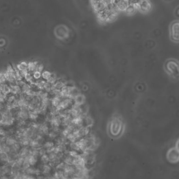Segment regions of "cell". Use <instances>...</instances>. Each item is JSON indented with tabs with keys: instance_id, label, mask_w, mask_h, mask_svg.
Wrapping results in <instances>:
<instances>
[{
	"instance_id": "31",
	"label": "cell",
	"mask_w": 179,
	"mask_h": 179,
	"mask_svg": "<svg viewBox=\"0 0 179 179\" xmlns=\"http://www.w3.org/2000/svg\"><path fill=\"white\" fill-rule=\"evenodd\" d=\"M0 179H11L10 176H0Z\"/></svg>"
},
{
	"instance_id": "14",
	"label": "cell",
	"mask_w": 179,
	"mask_h": 179,
	"mask_svg": "<svg viewBox=\"0 0 179 179\" xmlns=\"http://www.w3.org/2000/svg\"><path fill=\"white\" fill-rule=\"evenodd\" d=\"M39 117V114L34 111L30 110L28 112V119L31 121H36Z\"/></svg>"
},
{
	"instance_id": "5",
	"label": "cell",
	"mask_w": 179,
	"mask_h": 179,
	"mask_svg": "<svg viewBox=\"0 0 179 179\" xmlns=\"http://www.w3.org/2000/svg\"><path fill=\"white\" fill-rule=\"evenodd\" d=\"M12 168L8 165H2L0 167V176H10Z\"/></svg>"
},
{
	"instance_id": "28",
	"label": "cell",
	"mask_w": 179,
	"mask_h": 179,
	"mask_svg": "<svg viewBox=\"0 0 179 179\" xmlns=\"http://www.w3.org/2000/svg\"><path fill=\"white\" fill-rule=\"evenodd\" d=\"M44 65L42 64H38L37 66L36 67V70L35 71H37L40 72H42L44 71Z\"/></svg>"
},
{
	"instance_id": "24",
	"label": "cell",
	"mask_w": 179,
	"mask_h": 179,
	"mask_svg": "<svg viewBox=\"0 0 179 179\" xmlns=\"http://www.w3.org/2000/svg\"><path fill=\"white\" fill-rule=\"evenodd\" d=\"M54 116L52 115L51 114H50L48 112H47V113L46 114L44 115V119L45 121H46L47 123H50V121H51V120L52 119L53 117Z\"/></svg>"
},
{
	"instance_id": "1",
	"label": "cell",
	"mask_w": 179,
	"mask_h": 179,
	"mask_svg": "<svg viewBox=\"0 0 179 179\" xmlns=\"http://www.w3.org/2000/svg\"><path fill=\"white\" fill-rule=\"evenodd\" d=\"M6 82L10 84H15L17 80L15 76V70L13 67L8 65L6 71H4Z\"/></svg>"
},
{
	"instance_id": "11",
	"label": "cell",
	"mask_w": 179,
	"mask_h": 179,
	"mask_svg": "<svg viewBox=\"0 0 179 179\" xmlns=\"http://www.w3.org/2000/svg\"><path fill=\"white\" fill-rule=\"evenodd\" d=\"M46 82V81L43 80L41 78L39 80H35V82L33 84L36 86L39 90H44V85Z\"/></svg>"
},
{
	"instance_id": "30",
	"label": "cell",
	"mask_w": 179,
	"mask_h": 179,
	"mask_svg": "<svg viewBox=\"0 0 179 179\" xmlns=\"http://www.w3.org/2000/svg\"><path fill=\"white\" fill-rule=\"evenodd\" d=\"M140 0H127L128 2L129 3V4L131 5H137V4H138V2H139Z\"/></svg>"
},
{
	"instance_id": "29",
	"label": "cell",
	"mask_w": 179,
	"mask_h": 179,
	"mask_svg": "<svg viewBox=\"0 0 179 179\" xmlns=\"http://www.w3.org/2000/svg\"><path fill=\"white\" fill-rule=\"evenodd\" d=\"M19 72H20V74L21 75V76H22V77L23 78H24L25 75H27L28 73L29 72L28 68L27 69H23V70H22L20 71Z\"/></svg>"
},
{
	"instance_id": "18",
	"label": "cell",
	"mask_w": 179,
	"mask_h": 179,
	"mask_svg": "<svg viewBox=\"0 0 179 179\" xmlns=\"http://www.w3.org/2000/svg\"><path fill=\"white\" fill-rule=\"evenodd\" d=\"M52 75V73L48 70H44L41 72V79L47 81Z\"/></svg>"
},
{
	"instance_id": "8",
	"label": "cell",
	"mask_w": 179,
	"mask_h": 179,
	"mask_svg": "<svg viewBox=\"0 0 179 179\" xmlns=\"http://www.w3.org/2000/svg\"><path fill=\"white\" fill-rule=\"evenodd\" d=\"M11 86V94L14 95H18L22 93V88L20 86L17 84H10Z\"/></svg>"
},
{
	"instance_id": "3",
	"label": "cell",
	"mask_w": 179,
	"mask_h": 179,
	"mask_svg": "<svg viewBox=\"0 0 179 179\" xmlns=\"http://www.w3.org/2000/svg\"><path fill=\"white\" fill-rule=\"evenodd\" d=\"M136 6L138 11L143 14L150 12L152 8L151 3L149 0H140Z\"/></svg>"
},
{
	"instance_id": "17",
	"label": "cell",
	"mask_w": 179,
	"mask_h": 179,
	"mask_svg": "<svg viewBox=\"0 0 179 179\" xmlns=\"http://www.w3.org/2000/svg\"><path fill=\"white\" fill-rule=\"evenodd\" d=\"M24 79L27 82L30 83V84H33L35 82V80L33 78V75L32 73L28 72L27 75H25L24 77Z\"/></svg>"
},
{
	"instance_id": "20",
	"label": "cell",
	"mask_w": 179,
	"mask_h": 179,
	"mask_svg": "<svg viewBox=\"0 0 179 179\" xmlns=\"http://www.w3.org/2000/svg\"><path fill=\"white\" fill-rule=\"evenodd\" d=\"M41 161L42 165H45V164H48L50 162V159L48 156V154H44L43 156H41Z\"/></svg>"
},
{
	"instance_id": "21",
	"label": "cell",
	"mask_w": 179,
	"mask_h": 179,
	"mask_svg": "<svg viewBox=\"0 0 179 179\" xmlns=\"http://www.w3.org/2000/svg\"><path fill=\"white\" fill-rule=\"evenodd\" d=\"M47 136L48 137V138H50V139L54 140L57 137L58 132H55L54 131L50 130V132L48 134Z\"/></svg>"
},
{
	"instance_id": "7",
	"label": "cell",
	"mask_w": 179,
	"mask_h": 179,
	"mask_svg": "<svg viewBox=\"0 0 179 179\" xmlns=\"http://www.w3.org/2000/svg\"><path fill=\"white\" fill-rule=\"evenodd\" d=\"M41 170V174H43L44 176L50 175V174L52 170V166L50 165V163L42 165L41 169H40Z\"/></svg>"
},
{
	"instance_id": "6",
	"label": "cell",
	"mask_w": 179,
	"mask_h": 179,
	"mask_svg": "<svg viewBox=\"0 0 179 179\" xmlns=\"http://www.w3.org/2000/svg\"><path fill=\"white\" fill-rule=\"evenodd\" d=\"M62 118L59 116H54L51 121L50 122V127H59L62 124Z\"/></svg>"
},
{
	"instance_id": "9",
	"label": "cell",
	"mask_w": 179,
	"mask_h": 179,
	"mask_svg": "<svg viewBox=\"0 0 179 179\" xmlns=\"http://www.w3.org/2000/svg\"><path fill=\"white\" fill-rule=\"evenodd\" d=\"M128 5L129 3L128 2L127 0H121L116 5V6L119 12L124 11Z\"/></svg>"
},
{
	"instance_id": "13",
	"label": "cell",
	"mask_w": 179,
	"mask_h": 179,
	"mask_svg": "<svg viewBox=\"0 0 179 179\" xmlns=\"http://www.w3.org/2000/svg\"><path fill=\"white\" fill-rule=\"evenodd\" d=\"M37 61H30L28 63V72L33 73L36 70V67L38 64Z\"/></svg>"
},
{
	"instance_id": "32",
	"label": "cell",
	"mask_w": 179,
	"mask_h": 179,
	"mask_svg": "<svg viewBox=\"0 0 179 179\" xmlns=\"http://www.w3.org/2000/svg\"><path fill=\"white\" fill-rule=\"evenodd\" d=\"M3 84H1L0 83V94L2 93V87H3Z\"/></svg>"
},
{
	"instance_id": "4",
	"label": "cell",
	"mask_w": 179,
	"mask_h": 179,
	"mask_svg": "<svg viewBox=\"0 0 179 179\" xmlns=\"http://www.w3.org/2000/svg\"><path fill=\"white\" fill-rule=\"evenodd\" d=\"M171 38L173 41L178 42L179 40V22L175 21L171 24L170 28Z\"/></svg>"
},
{
	"instance_id": "19",
	"label": "cell",
	"mask_w": 179,
	"mask_h": 179,
	"mask_svg": "<svg viewBox=\"0 0 179 179\" xmlns=\"http://www.w3.org/2000/svg\"><path fill=\"white\" fill-rule=\"evenodd\" d=\"M19 71H21L23 69H27L28 68V63L25 61H22L19 64H17L16 68Z\"/></svg>"
},
{
	"instance_id": "26",
	"label": "cell",
	"mask_w": 179,
	"mask_h": 179,
	"mask_svg": "<svg viewBox=\"0 0 179 179\" xmlns=\"http://www.w3.org/2000/svg\"><path fill=\"white\" fill-rule=\"evenodd\" d=\"M6 83L4 72L3 71H0V83L4 84Z\"/></svg>"
},
{
	"instance_id": "23",
	"label": "cell",
	"mask_w": 179,
	"mask_h": 179,
	"mask_svg": "<svg viewBox=\"0 0 179 179\" xmlns=\"http://www.w3.org/2000/svg\"><path fill=\"white\" fill-rule=\"evenodd\" d=\"M57 80V79L56 75L54 74V73H52V75L46 81L47 82L50 83L51 84H53L54 83H55L56 82Z\"/></svg>"
},
{
	"instance_id": "2",
	"label": "cell",
	"mask_w": 179,
	"mask_h": 179,
	"mask_svg": "<svg viewBox=\"0 0 179 179\" xmlns=\"http://www.w3.org/2000/svg\"><path fill=\"white\" fill-rule=\"evenodd\" d=\"M91 3L97 15L102 13L107 8V4L103 0H91Z\"/></svg>"
},
{
	"instance_id": "16",
	"label": "cell",
	"mask_w": 179,
	"mask_h": 179,
	"mask_svg": "<svg viewBox=\"0 0 179 179\" xmlns=\"http://www.w3.org/2000/svg\"><path fill=\"white\" fill-rule=\"evenodd\" d=\"M54 146H55L54 143L52 141H48L44 142V143L43 144L42 147L44 148V149H46V152H47V150L52 149L53 147H54Z\"/></svg>"
},
{
	"instance_id": "15",
	"label": "cell",
	"mask_w": 179,
	"mask_h": 179,
	"mask_svg": "<svg viewBox=\"0 0 179 179\" xmlns=\"http://www.w3.org/2000/svg\"><path fill=\"white\" fill-rule=\"evenodd\" d=\"M2 93L6 95H8L11 94V86L8 83H4L2 87Z\"/></svg>"
},
{
	"instance_id": "25",
	"label": "cell",
	"mask_w": 179,
	"mask_h": 179,
	"mask_svg": "<svg viewBox=\"0 0 179 179\" xmlns=\"http://www.w3.org/2000/svg\"><path fill=\"white\" fill-rule=\"evenodd\" d=\"M33 78L35 80H39L41 78V73L37 71H35L32 73Z\"/></svg>"
},
{
	"instance_id": "10",
	"label": "cell",
	"mask_w": 179,
	"mask_h": 179,
	"mask_svg": "<svg viewBox=\"0 0 179 179\" xmlns=\"http://www.w3.org/2000/svg\"><path fill=\"white\" fill-rule=\"evenodd\" d=\"M137 10H137L136 6L129 4V5L127 6V8L125 10L124 12L126 13V14L128 15L131 16V15H133L135 14Z\"/></svg>"
},
{
	"instance_id": "27",
	"label": "cell",
	"mask_w": 179,
	"mask_h": 179,
	"mask_svg": "<svg viewBox=\"0 0 179 179\" xmlns=\"http://www.w3.org/2000/svg\"><path fill=\"white\" fill-rule=\"evenodd\" d=\"M15 76H16L17 81L23 80V77H22L21 75L20 74L19 71L17 68L15 69Z\"/></svg>"
},
{
	"instance_id": "22",
	"label": "cell",
	"mask_w": 179,
	"mask_h": 179,
	"mask_svg": "<svg viewBox=\"0 0 179 179\" xmlns=\"http://www.w3.org/2000/svg\"><path fill=\"white\" fill-rule=\"evenodd\" d=\"M52 90V84H51L50 83L47 82L46 81L44 85V91L47 93H50Z\"/></svg>"
},
{
	"instance_id": "12",
	"label": "cell",
	"mask_w": 179,
	"mask_h": 179,
	"mask_svg": "<svg viewBox=\"0 0 179 179\" xmlns=\"http://www.w3.org/2000/svg\"><path fill=\"white\" fill-rule=\"evenodd\" d=\"M18 141L17 140V138L15 137L14 135H12L7 137L6 139V143L8 146H11L14 145L15 143H17Z\"/></svg>"
}]
</instances>
